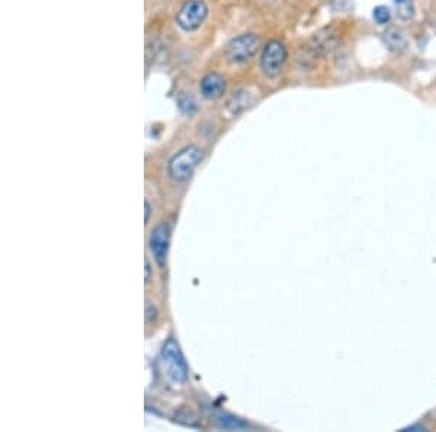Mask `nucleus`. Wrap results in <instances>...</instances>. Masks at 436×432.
Wrapping results in <instances>:
<instances>
[{
  "label": "nucleus",
  "instance_id": "f257e3e1",
  "mask_svg": "<svg viewBox=\"0 0 436 432\" xmlns=\"http://www.w3.org/2000/svg\"><path fill=\"white\" fill-rule=\"evenodd\" d=\"M160 373L171 386H182L188 378V366L182 355L179 344L171 338L167 340L160 352Z\"/></svg>",
  "mask_w": 436,
  "mask_h": 432
},
{
  "label": "nucleus",
  "instance_id": "f03ea898",
  "mask_svg": "<svg viewBox=\"0 0 436 432\" xmlns=\"http://www.w3.org/2000/svg\"><path fill=\"white\" fill-rule=\"evenodd\" d=\"M204 159V152L197 146H189L178 152L167 164L169 175L175 181H188Z\"/></svg>",
  "mask_w": 436,
  "mask_h": 432
},
{
  "label": "nucleus",
  "instance_id": "7ed1b4c3",
  "mask_svg": "<svg viewBox=\"0 0 436 432\" xmlns=\"http://www.w3.org/2000/svg\"><path fill=\"white\" fill-rule=\"evenodd\" d=\"M259 48L256 34H243L231 40L226 48V56L231 63H243L252 59Z\"/></svg>",
  "mask_w": 436,
  "mask_h": 432
},
{
  "label": "nucleus",
  "instance_id": "20e7f679",
  "mask_svg": "<svg viewBox=\"0 0 436 432\" xmlns=\"http://www.w3.org/2000/svg\"><path fill=\"white\" fill-rule=\"evenodd\" d=\"M286 59L285 45L279 41H270L266 44L260 57V67L268 78H277Z\"/></svg>",
  "mask_w": 436,
  "mask_h": 432
},
{
  "label": "nucleus",
  "instance_id": "39448f33",
  "mask_svg": "<svg viewBox=\"0 0 436 432\" xmlns=\"http://www.w3.org/2000/svg\"><path fill=\"white\" fill-rule=\"evenodd\" d=\"M208 13V8L204 0H188V2L181 8L178 13L179 27L185 31H193L205 20Z\"/></svg>",
  "mask_w": 436,
  "mask_h": 432
},
{
  "label": "nucleus",
  "instance_id": "423d86ee",
  "mask_svg": "<svg viewBox=\"0 0 436 432\" xmlns=\"http://www.w3.org/2000/svg\"><path fill=\"white\" fill-rule=\"evenodd\" d=\"M171 236H172V226L169 223H160L153 229L150 234L149 240L150 251L160 267H163L166 263L169 246H171Z\"/></svg>",
  "mask_w": 436,
  "mask_h": 432
},
{
  "label": "nucleus",
  "instance_id": "0eeeda50",
  "mask_svg": "<svg viewBox=\"0 0 436 432\" xmlns=\"http://www.w3.org/2000/svg\"><path fill=\"white\" fill-rule=\"evenodd\" d=\"M224 90L226 82L220 75L210 73L201 80V92L207 100H218L224 93Z\"/></svg>",
  "mask_w": 436,
  "mask_h": 432
},
{
  "label": "nucleus",
  "instance_id": "6e6552de",
  "mask_svg": "<svg viewBox=\"0 0 436 432\" xmlns=\"http://www.w3.org/2000/svg\"><path fill=\"white\" fill-rule=\"evenodd\" d=\"M212 421H214V424L218 429H224V431H240V429L248 428L246 422H243L237 416H233V415L224 414V412L215 414L212 416Z\"/></svg>",
  "mask_w": 436,
  "mask_h": 432
},
{
  "label": "nucleus",
  "instance_id": "1a4fd4ad",
  "mask_svg": "<svg viewBox=\"0 0 436 432\" xmlns=\"http://www.w3.org/2000/svg\"><path fill=\"white\" fill-rule=\"evenodd\" d=\"M384 42L393 53H403L407 48V40L400 30L392 28L384 32Z\"/></svg>",
  "mask_w": 436,
  "mask_h": 432
},
{
  "label": "nucleus",
  "instance_id": "9d476101",
  "mask_svg": "<svg viewBox=\"0 0 436 432\" xmlns=\"http://www.w3.org/2000/svg\"><path fill=\"white\" fill-rule=\"evenodd\" d=\"M394 5L397 9V15L403 20H408L415 16L413 0H394Z\"/></svg>",
  "mask_w": 436,
  "mask_h": 432
},
{
  "label": "nucleus",
  "instance_id": "9b49d317",
  "mask_svg": "<svg viewBox=\"0 0 436 432\" xmlns=\"http://www.w3.org/2000/svg\"><path fill=\"white\" fill-rule=\"evenodd\" d=\"M178 104H179L181 111L185 112V114H189V115L195 112V109H197L195 101H193V98H192V96H189V95H182L181 98H179V101H178Z\"/></svg>",
  "mask_w": 436,
  "mask_h": 432
},
{
  "label": "nucleus",
  "instance_id": "f8f14e48",
  "mask_svg": "<svg viewBox=\"0 0 436 432\" xmlns=\"http://www.w3.org/2000/svg\"><path fill=\"white\" fill-rule=\"evenodd\" d=\"M374 19L377 23H380V25H384V23H387L392 18V13H390V9L387 6H377L374 9V13H373Z\"/></svg>",
  "mask_w": 436,
  "mask_h": 432
},
{
  "label": "nucleus",
  "instance_id": "ddd939ff",
  "mask_svg": "<svg viewBox=\"0 0 436 432\" xmlns=\"http://www.w3.org/2000/svg\"><path fill=\"white\" fill-rule=\"evenodd\" d=\"M144 262H145V282H150V280H152V265H150V260L145 258L144 259Z\"/></svg>",
  "mask_w": 436,
  "mask_h": 432
},
{
  "label": "nucleus",
  "instance_id": "4468645a",
  "mask_svg": "<svg viewBox=\"0 0 436 432\" xmlns=\"http://www.w3.org/2000/svg\"><path fill=\"white\" fill-rule=\"evenodd\" d=\"M156 316H157V310H156V307L152 306V304H147V319H149V320H153V319H156Z\"/></svg>",
  "mask_w": 436,
  "mask_h": 432
},
{
  "label": "nucleus",
  "instance_id": "2eb2a0df",
  "mask_svg": "<svg viewBox=\"0 0 436 432\" xmlns=\"http://www.w3.org/2000/svg\"><path fill=\"white\" fill-rule=\"evenodd\" d=\"M145 224H147L149 222H150V215H152V205H150V203L149 201H145Z\"/></svg>",
  "mask_w": 436,
  "mask_h": 432
}]
</instances>
